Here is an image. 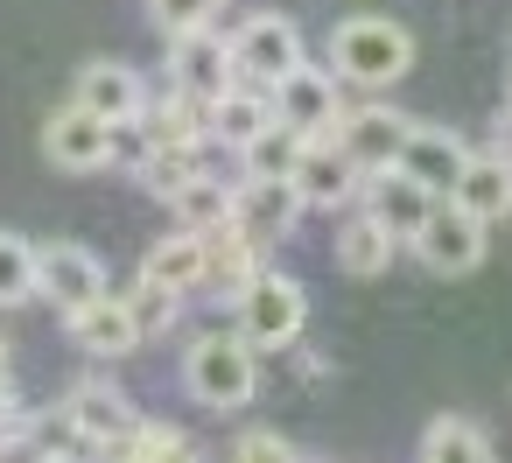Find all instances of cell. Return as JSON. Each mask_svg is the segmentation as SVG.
Wrapping results in <instances>:
<instances>
[{"label": "cell", "instance_id": "cell-21", "mask_svg": "<svg viewBox=\"0 0 512 463\" xmlns=\"http://www.w3.org/2000/svg\"><path fill=\"white\" fill-rule=\"evenodd\" d=\"M421 463H491V449H498V435L477 421V414H435L428 428H421Z\"/></svg>", "mask_w": 512, "mask_h": 463}, {"label": "cell", "instance_id": "cell-29", "mask_svg": "<svg viewBox=\"0 0 512 463\" xmlns=\"http://www.w3.org/2000/svg\"><path fill=\"white\" fill-rule=\"evenodd\" d=\"M29 449H43V456H92L99 442H92V435L71 421V407H57L50 421H43V414L29 421Z\"/></svg>", "mask_w": 512, "mask_h": 463}, {"label": "cell", "instance_id": "cell-23", "mask_svg": "<svg viewBox=\"0 0 512 463\" xmlns=\"http://www.w3.org/2000/svg\"><path fill=\"white\" fill-rule=\"evenodd\" d=\"M337 267L351 274V281H379L386 267H393V253H400V239L372 218V211H358V218H344V232H337Z\"/></svg>", "mask_w": 512, "mask_h": 463}, {"label": "cell", "instance_id": "cell-2", "mask_svg": "<svg viewBox=\"0 0 512 463\" xmlns=\"http://www.w3.org/2000/svg\"><path fill=\"white\" fill-rule=\"evenodd\" d=\"M330 64H337V78L358 85V92H393V85L414 71V36H407L393 15H351V22H337V36H330Z\"/></svg>", "mask_w": 512, "mask_h": 463}, {"label": "cell", "instance_id": "cell-31", "mask_svg": "<svg viewBox=\"0 0 512 463\" xmlns=\"http://www.w3.org/2000/svg\"><path fill=\"white\" fill-rule=\"evenodd\" d=\"M127 302H134V316H141V330H148V337H162V330H169V323H176V302H183V295H176V288H162V281H148V274H141V281H134V288H127Z\"/></svg>", "mask_w": 512, "mask_h": 463}, {"label": "cell", "instance_id": "cell-30", "mask_svg": "<svg viewBox=\"0 0 512 463\" xmlns=\"http://www.w3.org/2000/svg\"><path fill=\"white\" fill-rule=\"evenodd\" d=\"M225 15V0H148L155 36H183V29H211Z\"/></svg>", "mask_w": 512, "mask_h": 463}, {"label": "cell", "instance_id": "cell-9", "mask_svg": "<svg viewBox=\"0 0 512 463\" xmlns=\"http://www.w3.org/2000/svg\"><path fill=\"white\" fill-rule=\"evenodd\" d=\"M274 113H281L295 134H337V127H344V78H337V64H330V71L295 64V71L274 85Z\"/></svg>", "mask_w": 512, "mask_h": 463}, {"label": "cell", "instance_id": "cell-24", "mask_svg": "<svg viewBox=\"0 0 512 463\" xmlns=\"http://www.w3.org/2000/svg\"><path fill=\"white\" fill-rule=\"evenodd\" d=\"M232 204H239V183H218L211 169L190 176V183L169 197L176 225H190V232H218V225H232Z\"/></svg>", "mask_w": 512, "mask_h": 463}, {"label": "cell", "instance_id": "cell-27", "mask_svg": "<svg viewBox=\"0 0 512 463\" xmlns=\"http://www.w3.org/2000/svg\"><path fill=\"white\" fill-rule=\"evenodd\" d=\"M36 302V246L22 232H0V309Z\"/></svg>", "mask_w": 512, "mask_h": 463}, {"label": "cell", "instance_id": "cell-33", "mask_svg": "<svg viewBox=\"0 0 512 463\" xmlns=\"http://www.w3.org/2000/svg\"><path fill=\"white\" fill-rule=\"evenodd\" d=\"M29 421H36V414L15 400L8 379H0V449H29Z\"/></svg>", "mask_w": 512, "mask_h": 463}, {"label": "cell", "instance_id": "cell-20", "mask_svg": "<svg viewBox=\"0 0 512 463\" xmlns=\"http://www.w3.org/2000/svg\"><path fill=\"white\" fill-rule=\"evenodd\" d=\"M407 127H414L407 113L358 106V113H344V127H337V134H344V148H351V155L365 162V176H372V169H393V162H400V141H407Z\"/></svg>", "mask_w": 512, "mask_h": 463}, {"label": "cell", "instance_id": "cell-4", "mask_svg": "<svg viewBox=\"0 0 512 463\" xmlns=\"http://www.w3.org/2000/svg\"><path fill=\"white\" fill-rule=\"evenodd\" d=\"M295 64H309V50H302V29L288 22V15H246L239 29H232V71L246 78V85H281Z\"/></svg>", "mask_w": 512, "mask_h": 463}, {"label": "cell", "instance_id": "cell-12", "mask_svg": "<svg viewBox=\"0 0 512 463\" xmlns=\"http://www.w3.org/2000/svg\"><path fill=\"white\" fill-rule=\"evenodd\" d=\"M232 78H239V71H232V36H218V22L169 36V85H183V92H197V99H218Z\"/></svg>", "mask_w": 512, "mask_h": 463}, {"label": "cell", "instance_id": "cell-1", "mask_svg": "<svg viewBox=\"0 0 512 463\" xmlns=\"http://www.w3.org/2000/svg\"><path fill=\"white\" fill-rule=\"evenodd\" d=\"M183 386H190L197 407H218V414L253 407V393H260V344L246 330H204L183 351Z\"/></svg>", "mask_w": 512, "mask_h": 463}, {"label": "cell", "instance_id": "cell-26", "mask_svg": "<svg viewBox=\"0 0 512 463\" xmlns=\"http://www.w3.org/2000/svg\"><path fill=\"white\" fill-rule=\"evenodd\" d=\"M302 141H309V134H295L288 120H274L260 141H246V148H239V176H295Z\"/></svg>", "mask_w": 512, "mask_h": 463}, {"label": "cell", "instance_id": "cell-18", "mask_svg": "<svg viewBox=\"0 0 512 463\" xmlns=\"http://www.w3.org/2000/svg\"><path fill=\"white\" fill-rule=\"evenodd\" d=\"M260 253H267V246H253L239 225H218V232H211V267H204V295L239 309V295H246V288L260 281V267H267Z\"/></svg>", "mask_w": 512, "mask_h": 463}, {"label": "cell", "instance_id": "cell-36", "mask_svg": "<svg viewBox=\"0 0 512 463\" xmlns=\"http://www.w3.org/2000/svg\"><path fill=\"white\" fill-rule=\"evenodd\" d=\"M505 106H512V92H505Z\"/></svg>", "mask_w": 512, "mask_h": 463}, {"label": "cell", "instance_id": "cell-19", "mask_svg": "<svg viewBox=\"0 0 512 463\" xmlns=\"http://www.w3.org/2000/svg\"><path fill=\"white\" fill-rule=\"evenodd\" d=\"M64 407H71V421H78L99 449H113V442L141 421V414H134V400H127L113 379H99V372H92V379H78V386L64 393Z\"/></svg>", "mask_w": 512, "mask_h": 463}, {"label": "cell", "instance_id": "cell-14", "mask_svg": "<svg viewBox=\"0 0 512 463\" xmlns=\"http://www.w3.org/2000/svg\"><path fill=\"white\" fill-rule=\"evenodd\" d=\"M71 99L92 106V113L113 120V127H134V120L148 113V85H141V71L120 64V57H92V64L78 71V92H71Z\"/></svg>", "mask_w": 512, "mask_h": 463}, {"label": "cell", "instance_id": "cell-6", "mask_svg": "<svg viewBox=\"0 0 512 463\" xmlns=\"http://www.w3.org/2000/svg\"><path fill=\"white\" fill-rule=\"evenodd\" d=\"M295 190L309 211H344L365 197V162L344 148V134H309L295 155Z\"/></svg>", "mask_w": 512, "mask_h": 463}, {"label": "cell", "instance_id": "cell-32", "mask_svg": "<svg viewBox=\"0 0 512 463\" xmlns=\"http://www.w3.org/2000/svg\"><path fill=\"white\" fill-rule=\"evenodd\" d=\"M232 456L239 463H295V442L281 428H246V435H232Z\"/></svg>", "mask_w": 512, "mask_h": 463}, {"label": "cell", "instance_id": "cell-34", "mask_svg": "<svg viewBox=\"0 0 512 463\" xmlns=\"http://www.w3.org/2000/svg\"><path fill=\"white\" fill-rule=\"evenodd\" d=\"M498 155H512V106H505V127H498V141H491Z\"/></svg>", "mask_w": 512, "mask_h": 463}, {"label": "cell", "instance_id": "cell-3", "mask_svg": "<svg viewBox=\"0 0 512 463\" xmlns=\"http://www.w3.org/2000/svg\"><path fill=\"white\" fill-rule=\"evenodd\" d=\"M302 323H309V288H302L295 274L260 267V281L239 295V330H246L260 351H288V344L302 337Z\"/></svg>", "mask_w": 512, "mask_h": 463}, {"label": "cell", "instance_id": "cell-35", "mask_svg": "<svg viewBox=\"0 0 512 463\" xmlns=\"http://www.w3.org/2000/svg\"><path fill=\"white\" fill-rule=\"evenodd\" d=\"M0 379H8V337H0Z\"/></svg>", "mask_w": 512, "mask_h": 463}, {"label": "cell", "instance_id": "cell-16", "mask_svg": "<svg viewBox=\"0 0 512 463\" xmlns=\"http://www.w3.org/2000/svg\"><path fill=\"white\" fill-rule=\"evenodd\" d=\"M274 120H281V113H274V92H267V85H246V78H232V85L211 99V148L239 155V148H246V141H260Z\"/></svg>", "mask_w": 512, "mask_h": 463}, {"label": "cell", "instance_id": "cell-22", "mask_svg": "<svg viewBox=\"0 0 512 463\" xmlns=\"http://www.w3.org/2000/svg\"><path fill=\"white\" fill-rule=\"evenodd\" d=\"M463 211H477L484 225H498V218H512V155H470V169L456 176V190H449Z\"/></svg>", "mask_w": 512, "mask_h": 463}, {"label": "cell", "instance_id": "cell-5", "mask_svg": "<svg viewBox=\"0 0 512 463\" xmlns=\"http://www.w3.org/2000/svg\"><path fill=\"white\" fill-rule=\"evenodd\" d=\"M43 155H50L64 176H99V169L120 162V127L71 99V106L50 113V127H43Z\"/></svg>", "mask_w": 512, "mask_h": 463}, {"label": "cell", "instance_id": "cell-28", "mask_svg": "<svg viewBox=\"0 0 512 463\" xmlns=\"http://www.w3.org/2000/svg\"><path fill=\"white\" fill-rule=\"evenodd\" d=\"M113 456H141V463H162V456H190V435L176 428V421H134L120 442H113Z\"/></svg>", "mask_w": 512, "mask_h": 463}, {"label": "cell", "instance_id": "cell-15", "mask_svg": "<svg viewBox=\"0 0 512 463\" xmlns=\"http://www.w3.org/2000/svg\"><path fill=\"white\" fill-rule=\"evenodd\" d=\"M400 169H407V176H421L435 197H449V190H456V176L470 169V141H463L456 127H428V120H414V127H407V141H400Z\"/></svg>", "mask_w": 512, "mask_h": 463}, {"label": "cell", "instance_id": "cell-10", "mask_svg": "<svg viewBox=\"0 0 512 463\" xmlns=\"http://www.w3.org/2000/svg\"><path fill=\"white\" fill-rule=\"evenodd\" d=\"M302 211H309V204H302L295 176H239V204H232V225H239V232H246L253 246H274V239H288Z\"/></svg>", "mask_w": 512, "mask_h": 463}, {"label": "cell", "instance_id": "cell-11", "mask_svg": "<svg viewBox=\"0 0 512 463\" xmlns=\"http://www.w3.org/2000/svg\"><path fill=\"white\" fill-rule=\"evenodd\" d=\"M435 204H442V197H435L421 176H407L400 162L365 176V211H372L400 246H414V239H421V225H428V211H435Z\"/></svg>", "mask_w": 512, "mask_h": 463}, {"label": "cell", "instance_id": "cell-8", "mask_svg": "<svg viewBox=\"0 0 512 463\" xmlns=\"http://www.w3.org/2000/svg\"><path fill=\"white\" fill-rule=\"evenodd\" d=\"M99 295H106V267H99L92 246H78V239L36 246V302H50L57 316H71V309H85Z\"/></svg>", "mask_w": 512, "mask_h": 463}, {"label": "cell", "instance_id": "cell-13", "mask_svg": "<svg viewBox=\"0 0 512 463\" xmlns=\"http://www.w3.org/2000/svg\"><path fill=\"white\" fill-rule=\"evenodd\" d=\"M64 330H71V344L85 351V358H127V351H141V316H134V302L127 295H99V302H85V309H71L64 316Z\"/></svg>", "mask_w": 512, "mask_h": 463}, {"label": "cell", "instance_id": "cell-17", "mask_svg": "<svg viewBox=\"0 0 512 463\" xmlns=\"http://www.w3.org/2000/svg\"><path fill=\"white\" fill-rule=\"evenodd\" d=\"M204 267H211V232H190V225H176L169 239H155L141 253V274L162 281V288H176V295H197L204 288Z\"/></svg>", "mask_w": 512, "mask_h": 463}, {"label": "cell", "instance_id": "cell-7", "mask_svg": "<svg viewBox=\"0 0 512 463\" xmlns=\"http://www.w3.org/2000/svg\"><path fill=\"white\" fill-rule=\"evenodd\" d=\"M484 232H491V225H484L477 211H463L456 197H442V204L428 211L421 239H414V260H421L428 274H449V281H456V274H477V267H484V246H491Z\"/></svg>", "mask_w": 512, "mask_h": 463}, {"label": "cell", "instance_id": "cell-25", "mask_svg": "<svg viewBox=\"0 0 512 463\" xmlns=\"http://www.w3.org/2000/svg\"><path fill=\"white\" fill-rule=\"evenodd\" d=\"M204 155H211V148H169V141H148V148H141V162H134V176H141V190H148V197H162V204H169L190 176H204Z\"/></svg>", "mask_w": 512, "mask_h": 463}]
</instances>
